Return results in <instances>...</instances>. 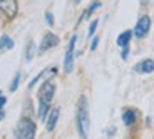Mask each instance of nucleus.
<instances>
[{
  "mask_svg": "<svg viewBox=\"0 0 154 139\" xmlns=\"http://www.w3.org/2000/svg\"><path fill=\"white\" fill-rule=\"evenodd\" d=\"M99 7H100V4H99V2H96V4H92V5H91V7L87 8V10L84 12V19H87V17L91 15V14H92L94 10H96V8H99Z\"/></svg>",
  "mask_w": 154,
  "mask_h": 139,
  "instance_id": "15",
  "label": "nucleus"
},
{
  "mask_svg": "<svg viewBox=\"0 0 154 139\" xmlns=\"http://www.w3.org/2000/svg\"><path fill=\"white\" fill-rule=\"evenodd\" d=\"M19 81H20V74L17 72L15 77H14V81H12V84H10V91H12V92H14V91H17V87H19Z\"/></svg>",
  "mask_w": 154,
  "mask_h": 139,
  "instance_id": "16",
  "label": "nucleus"
},
{
  "mask_svg": "<svg viewBox=\"0 0 154 139\" xmlns=\"http://www.w3.org/2000/svg\"><path fill=\"white\" fill-rule=\"evenodd\" d=\"M131 37H132V32H131V30L122 32V34L117 37V45H119V47H127V45H129V40H131Z\"/></svg>",
  "mask_w": 154,
  "mask_h": 139,
  "instance_id": "11",
  "label": "nucleus"
},
{
  "mask_svg": "<svg viewBox=\"0 0 154 139\" xmlns=\"http://www.w3.org/2000/svg\"><path fill=\"white\" fill-rule=\"evenodd\" d=\"M47 112H49V102L38 100V117H40V121H45Z\"/></svg>",
  "mask_w": 154,
  "mask_h": 139,
  "instance_id": "12",
  "label": "nucleus"
},
{
  "mask_svg": "<svg viewBox=\"0 0 154 139\" xmlns=\"http://www.w3.org/2000/svg\"><path fill=\"white\" fill-rule=\"evenodd\" d=\"M149 27H151V19H149V15H143L141 19L137 20V23H136L134 32H132V34H134L137 39H143L144 35H147Z\"/></svg>",
  "mask_w": 154,
  "mask_h": 139,
  "instance_id": "5",
  "label": "nucleus"
},
{
  "mask_svg": "<svg viewBox=\"0 0 154 139\" xmlns=\"http://www.w3.org/2000/svg\"><path fill=\"white\" fill-rule=\"evenodd\" d=\"M12 47H14V40H12L8 35H2V37H0V50L12 49Z\"/></svg>",
  "mask_w": 154,
  "mask_h": 139,
  "instance_id": "13",
  "label": "nucleus"
},
{
  "mask_svg": "<svg viewBox=\"0 0 154 139\" xmlns=\"http://www.w3.org/2000/svg\"><path fill=\"white\" fill-rule=\"evenodd\" d=\"M97 23H99V20H92L91 22V27H89V35H94V32H96V27Z\"/></svg>",
  "mask_w": 154,
  "mask_h": 139,
  "instance_id": "17",
  "label": "nucleus"
},
{
  "mask_svg": "<svg viewBox=\"0 0 154 139\" xmlns=\"http://www.w3.org/2000/svg\"><path fill=\"white\" fill-rule=\"evenodd\" d=\"M127 54H129V47H124V52H122V59H124V60L127 59Z\"/></svg>",
  "mask_w": 154,
  "mask_h": 139,
  "instance_id": "21",
  "label": "nucleus"
},
{
  "mask_svg": "<svg viewBox=\"0 0 154 139\" xmlns=\"http://www.w3.org/2000/svg\"><path fill=\"white\" fill-rule=\"evenodd\" d=\"M32 57H34V44H32V42H29L27 50H25V60H27V62H30V60H32Z\"/></svg>",
  "mask_w": 154,
  "mask_h": 139,
  "instance_id": "14",
  "label": "nucleus"
},
{
  "mask_svg": "<svg viewBox=\"0 0 154 139\" xmlns=\"http://www.w3.org/2000/svg\"><path fill=\"white\" fill-rule=\"evenodd\" d=\"M89 128H91V117H89V104L87 97L81 96L79 104H77V129L81 137H87Z\"/></svg>",
  "mask_w": 154,
  "mask_h": 139,
  "instance_id": "1",
  "label": "nucleus"
},
{
  "mask_svg": "<svg viewBox=\"0 0 154 139\" xmlns=\"http://www.w3.org/2000/svg\"><path fill=\"white\" fill-rule=\"evenodd\" d=\"M5 102H7V99H5V97L2 96V94H0V109H2V107L5 106Z\"/></svg>",
  "mask_w": 154,
  "mask_h": 139,
  "instance_id": "20",
  "label": "nucleus"
},
{
  "mask_svg": "<svg viewBox=\"0 0 154 139\" xmlns=\"http://www.w3.org/2000/svg\"><path fill=\"white\" fill-rule=\"evenodd\" d=\"M79 2H81V0H74V4H79Z\"/></svg>",
  "mask_w": 154,
  "mask_h": 139,
  "instance_id": "24",
  "label": "nucleus"
},
{
  "mask_svg": "<svg viewBox=\"0 0 154 139\" xmlns=\"http://www.w3.org/2000/svg\"><path fill=\"white\" fill-rule=\"evenodd\" d=\"M77 35H72V39L69 40V47L66 50V59H64V72L70 74L74 69V47H75Z\"/></svg>",
  "mask_w": 154,
  "mask_h": 139,
  "instance_id": "3",
  "label": "nucleus"
},
{
  "mask_svg": "<svg viewBox=\"0 0 154 139\" xmlns=\"http://www.w3.org/2000/svg\"><path fill=\"white\" fill-rule=\"evenodd\" d=\"M59 114H60V107H54V111L50 112L49 116V121H47V131H54L57 119H59Z\"/></svg>",
  "mask_w": 154,
  "mask_h": 139,
  "instance_id": "9",
  "label": "nucleus"
},
{
  "mask_svg": "<svg viewBox=\"0 0 154 139\" xmlns=\"http://www.w3.org/2000/svg\"><path fill=\"white\" fill-rule=\"evenodd\" d=\"M134 70L137 74H151L154 70V60H151V59H146V60L139 62V64H136Z\"/></svg>",
  "mask_w": 154,
  "mask_h": 139,
  "instance_id": "8",
  "label": "nucleus"
},
{
  "mask_svg": "<svg viewBox=\"0 0 154 139\" xmlns=\"http://www.w3.org/2000/svg\"><path fill=\"white\" fill-rule=\"evenodd\" d=\"M4 119V112H2V109H0V121Z\"/></svg>",
  "mask_w": 154,
  "mask_h": 139,
  "instance_id": "22",
  "label": "nucleus"
},
{
  "mask_svg": "<svg viewBox=\"0 0 154 139\" xmlns=\"http://www.w3.org/2000/svg\"><path fill=\"white\" fill-rule=\"evenodd\" d=\"M146 2H147V0H141V4H143V5H144V4H146Z\"/></svg>",
  "mask_w": 154,
  "mask_h": 139,
  "instance_id": "23",
  "label": "nucleus"
},
{
  "mask_svg": "<svg viewBox=\"0 0 154 139\" xmlns=\"http://www.w3.org/2000/svg\"><path fill=\"white\" fill-rule=\"evenodd\" d=\"M35 136V122L32 119H20L15 128L17 139H32Z\"/></svg>",
  "mask_w": 154,
  "mask_h": 139,
  "instance_id": "2",
  "label": "nucleus"
},
{
  "mask_svg": "<svg viewBox=\"0 0 154 139\" xmlns=\"http://www.w3.org/2000/svg\"><path fill=\"white\" fill-rule=\"evenodd\" d=\"M136 119H137V114H136L134 109H126L122 114V121L126 126H132V124L136 122Z\"/></svg>",
  "mask_w": 154,
  "mask_h": 139,
  "instance_id": "10",
  "label": "nucleus"
},
{
  "mask_svg": "<svg viewBox=\"0 0 154 139\" xmlns=\"http://www.w3.org/2000/svg\"><path fill=\"white\" fill-rule=\"evenodd\" d=\"M97 44H99V37H94L92 44H91V50H96L97 49Z\"/></svg>",
  "mask_w": 154,
  "mask_h": 139,
  "instance_id": "19",
  "label": "nucleus"
},
{
  "mask_svg": "<svg viewBox=\"0 0 154 139\" xmlns=\"http://www.w3.org/2000/svg\"><path fill=\"white\" fill-rule=\"evenodd\" d=\"M45 19H47V23H49V25H54V17H52L50 12H47V14H45Z\"/></svg>",
  "mask_w": 154,
  "mask_h": 139,
  "instance_id": "18",
  "label": "nucleus"
},
{
  "mask_svg": "<svg viewBox=\"0 0 154 139\" xmlns=\"http://www.w3.org/2000/svg\"><path fill=\"white\" fill-rule=\"evenodd\" d=\"M0 10L12 19L17 15V2L15 0H0Z\"/></svg>",
  "mask_w": 154,
  "mask_h": 139,
  "instance_id": "7",
  "label": "nucleus"
},
{
  "mask_svg": "<svg viewBox=\"0 0 154 139\" xmlns=\"http://www.w3.org/2000/svg\"><path fill=\"white\" fill-rule=\"evenodd\" d=\"M59 44V37L55 34H52V32H47L45 35H44L42 39V44H40V47H38V52L42 54V52H45V50H49L50 47H54Z\"/></svg>",
  "mask_w": 154,
  "mask_h": 139,
  "instance_id": "6",
  "label": "nucleus"
},
{
  "mask_svg": "<svg viewBox=\"0 0 154 139\" xmlns=\"http://www.w3.org/2000/svg\"><path fill=\"white\" fill-rule=\"evenodd\" d=\"M54 94H55V85L52 81H45L38 91V100H44V102H49L54 99Z\"/></svg>",
  "mask_w": 154,
  "mask_h": 139,
  "instance_id": "4",
  "label": "nucleus"
}]
</instances>
